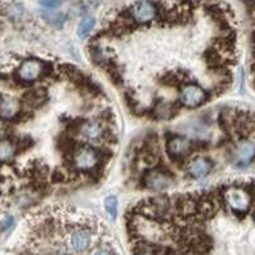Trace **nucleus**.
Returning <instances> with one entry per match:
<instances>
[{
  "label": "nucleus",
  "mask_w": 255,
  "mask_h": 255,
  "mask_svg": "<svg viewBox=\"0 0 255 255\" xmlns=\"http://www.w3.org/2000/svg\"><path fill=\"white\" fill-rule=\"evenodd\" d=\"M105 208H106V211H108V213L111 217L116 218V216H118V198L114 197V195L106 198V200H105Z\"/></svg>",
  "instance_id": "16"
},
{
  "label": "nucleus",
  "mask_w": 255,
  "mask_h": 255,
  "mask_svg": "<svg viewBox=\"0 0 255 255\" xmlns=\"http://www.w3.org/2000/svg\"><path fill=\"white\" fill-rule=\"evenodd\" d=\"M45 63L40 59H26L20 63L17 69V78L23 83H32L37 81L45 72Z\"/></svg>",
  "instance_id": "3"
},
{
  "label": "nucleus",
  "mask_w": 255,
  "mask_h": 255,
  "mask_svg": "<svg viewBox=\"0 0 255 255\" xmlns=\"http://www.w3.org/2000/svg\"><path fill=\"white\" fill-rule=\"evenodd\" d=\"M42 17L49 22L50 24H55V26H60L65 22V15L63 13H56V12H47V13H42Z\"/></svg>",
  "instance_id": "15"
},
{
  "label": "nucleus",
  "mask_w": 255,
  "mask_h": 255,
  "mask_svg": "<svg viewBox=\"0 0 255 255\" xmlns=\"http://www.w3.org/2000/svg\"><path fill=\"white\" fill-rule=\"evenodd\" d=\"M20 111V104L15 97L0 95V119L12 120L17 118Z\"/></svg>",
  "instance_id": "10"
},
{
  "label": "nucleus",
  "mask_w": 255,
  "mask_h": 255,
  "mask_svg": "<svg viewBox=\"0 0 255 255\" xmlns=\"http://www.w3.org/2000/svg\"><path fill=\"white\" fill-rule=\"evenodd\" d=\"M143 181L145 188L153 191H163L172 185L171 177L162 171H149Z\"/></svg>",
  "instance_id": "8"
},
{
  "label": "nucleus",
  "mask_w": 255,
  "mask_h": 255,
  "mask_svg": "<svg viewBox=\"0 0 255 255\" xmlns=\"http://www.w3.org/2000/svg\"><path fill=\"white\" fill-rule=\"evenodd\" d=\"M207 100H208V95L204 91V88H202L198 84H185L180 91L179 101L184 108H199Z\"/></svg>",
  "instance_id": "2"
},
{
  "label": "nucleus",
  "mask_w": 255,
  "mask_h": 255,
  "mask_svg": "<svg viewBox=\"0 0 255 255\" xmlns=\"http://www.w3.org/2000/svg\"><path fill=\"white\" fill-rule=\"evenodd\" d=\"M93 255H111V254L109 253V250L99 249V250H96V252L93 253Z\"/></svg>",
  "instance_id": "19"
},
{
  "label": "nucleus",
  "mask_w": 255,
  "mask_h": 255,
  "mask_svg": "<svg viewBox=\"0 0 255 255\" xmlns=\"http://www.w3.org/2000/svg\"><path fill=\"white\" fill-rule=\"evenodd\" d=\"M92 245V234L87 229H76L70 232L69 247L74 252L83 253Z\"/></svg>",
  "instance_id": "6"
},
{
  "label": "nucleus",
  "mask_w": 255,
  "mask_h": 255,
  "mask_svg": "<svg viewBox=\"0 0 255 255\" xmlns=\"http://www.w3.org/2000/svg\"><path fill=\"white\" fill-rule=\"evenodd\" d=\"M235 154L236 165L240 167L248 166L255 157V142L250 139H243L236 145Z\"/></svg>",
  "instance_id": "9"
},
{
  "label": "nucleus",
  "mask_w": 255,
  "mask_h": 255,
  "mask_svg": "<svg viewBox=\"0 0 255 255\" xmlns=\"http://www.w3.org/2000/svg\"><path fill=\"white\" fill-rule=\"evenodd\" d=\"M225 199H226L230 208L236 212H247L249 209L250 203H252L249 193L239 188H232L226 190Z\"/></svg>",
  "instance_id": "5"
},
{
  "label": "nucleus",
  "mask_w": 255,
  "mask_h": 255,
  "mask_svg": "<svg viewBox=\"0 0 255 255\" xmlns=\"http://www.w3.org/2000/svg\"><path fill=\"white\" fill-rule=\"evenodd\" d=\"M254 46H255V44H254Z\"/></svg>",
  "instance_id": "21"
},
{
  "label": "nucleus",
  "mask_w": 255,
  "mask_h": 255,
  "mask_svg": "<svg viewBox=\"0 0 255 255\" xmlns=\"http://www.w3.org/2000/svg\"><path fill=\"white\" fill-rule=\"evenodd\" d=\"M96 27V19L93 17H84L79 23L78 29H77V35L81 40H86L91 35V32Z\"/></svg>",
  "instance_id": "13"
},
{
  "label": "nucleus",
  "mask_w": 255,
  "mask_h": 255,
  "mask_svg": "<svg viewBox=\"0 0 255 255\" xmlns=\"http://www.w3.org/2000/svg\"><path fill=\"white\" fill-rule=\"evenodd\" d=\"M191 148H193V143L185 136H175L167 143L168 154L175 159L185 158L191 152Z\"/></svg>",
  "instance_id": "7"
},
{
  "label": "nucleus",
  "mask_w": 255,
  "mask_h": 255,
  "mask_svg": "<svg viewBox=\"0 0 255 255\" xmlns=\"http://www.w3.org/2000/svg\"><path fill=\"white\" fill-rule=\"evenodd\" d=\"M9 128L5 123L3 122V119H0V139H5L8 136Z\"/></svg>",
  "instance_id": "18"
},
{
  "label": "nucleus",
  "mask_w": 255,
  "mask_h": 255,
  "mask_svg": "<svg viewBox=\"0 0 255 255\" xmlns=\"http://www.w3.org/2000/svg\"><path fill=\"white\" fill-rule=\"evenodd\" d=\"M211 170L212 162L208 158H203V157L193 159L188 166V174L193 179H203L211 172Z\"/></svg>",
  "instance_id": "11"
},
{
  "label": "nucleus",
  "mask_w": 255,
  "mask_h": 255,
  "mask_svg": "<svg viewBox=\"0 0 255 255\" xmlns=\"http://www.w3.org/2000/svg\"><path fill=\"white\" fill-rule=\"evenodd\" d=\"M157 15V6L154 3L143 0L138 1L130 8V17L133 18L134 22L138 24H147L156 18Z\"/></svg>",
  "instance_id": "4"
},
{
  "label": "nucleus",
  "mask_w": 255,
  "mask_h": 255,
  "mask_svg": "<svg viewBox=\"0 0 255 255\" xmlns=\"http://www.w3.org/2000/svg\"><path fill=\"white\" fill-rule=\"evenodd\" d=\"M100 156L99 152L96 151L93 147L84 145L74 152L73 156V166L76 170L82 172L93 171L99 167Z\"/></svg>",
  "instance_id": "1"
},
{
  "label": "nucleus",
  "mask_w": 255,
  "mask_h": 255,
  "mask_svg": "<svg viewBox=\"0 0 255 255\" xmlns=\"http://www.w3.org/2000/svg\"><path fill=\"white\" fill-rule=\"evenodd\" d=\"M38 3L46 9H56L61 5V0H38Z\"/></svg>",
  "instance_id": "17"
},
{
  "label": "nucleus",
  "mask_w": 255,
  "mask_h": 255,
  "mask_svg": "<svg viewBox=\"0 0 255 255\" xmlns=\"http://www.w3.org/2000/svg\"><path fill=\"white\" fill-rule=\"evenodd\" d=\"M82 136L87 140H100L105 134V128L99 122H87L84 123L79 129Z\"/></svg>",
  "instance_id": "12"
},
{
  "label": "nucleus",
  "mask_w": 255,
  "mask_h": 255,
  "mask_svg": "<svg viewBox=\"0 0 255 255\" xmlns=\"http://www.w3.org/2000/svg\"><path fill=\"white\" fill-rule=\"evenodd\" d=\"M15 154V147L10 140L0 139V162H8Z\"/></svg>",
  "instance_id": "14"
},
{
  "label": "nucleus",
  "mask_w": 255,
  "mask_h": 255,
  "mask_svg": "<svg viewBox=\"0 0 255 255\" xmlns=\"http://www.w3.org/2000/svg\"><path fill=\"white\" fill-rule=\"evenodd\" d=\"M136 255H154V254L151 252V250H142V252H139Z\"/></svg>",
  "instance_id": "20"
}]
</instances>
